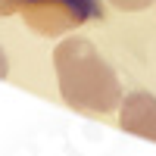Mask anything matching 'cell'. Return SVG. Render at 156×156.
Masks as SVG:
<instances>
[{
    "mask_svg": "<svg viewBox=\"0 0 156 156\" xmlns=\"http://www.w3.org/2000/svg\"><path fill=\"white\" fill-rule=\"evenodd\" d=\"M9 75V62H6V53L0 50V78H6Z\"/></svg>",
    "mask_w": 156,
    "mask_h": 156,
    "instance_id": "cell-5",
    "label": "cell"
},
{
    "mask_svg": "<svg viewBox=\"0 0 156 156\" xmlns=\"http://www.w3.org/2000/svg\"><path fill=\"white\" fill-rule=\"evenodd\" d=\"M56 84L66 106L84 115H106L119 109L122 84L112 66L100 56V50L81 34H72L53 47Z\"/></svg>",
    "mask_w": 156,
    "mask_h": 156,
    "instance_id": "cell-1",
    "label": "cell"
},
{
    "mask_svg": "<svg viewBox=\"0 0 156 156\" xmlns=\"http://www.w3.org/2000/svg\"><path fill=\"white\" fill-rule=\"evenodd\" d=\"M119 128L156 144V97L147 90H131L119 103Z\"/></svg>",
    "mask_w": 156,
    "mask_h": 156,
    "instance_id": "cell-3",
    "label": "cell"
},
{
    "mask_svg": "<svg viewBox=\"0 0 156 156\" xmlns=\"http://www.w3.org/2000/svg\"><path fill=\"white\" fill-rule=\"evenodd\" d=\"M109 3L115 9H125V12H140V9H147L153 0H109Z\"/></svg>",
    "mask_w": 156,
    "mask_h": 156,
    "instance_id": "cell-4",
    "label": "cell"
},
{
    "mask_svg": "<svg viewBox=\"0 0 156 156\" xmlns=\"http://www.w3.org/2000/svg\"><path fill=\"white\" fill-rule=\"evenodd\" d=\"M19 12L31 31L44 37H56L75 31L87 22H103L100 0H0V16Z\"/></svg>",
    "mask_w": 156,
    "mask_h": 156,
    "instance_id": "cell-2",
    "label": "cell"
}]
</instances>
